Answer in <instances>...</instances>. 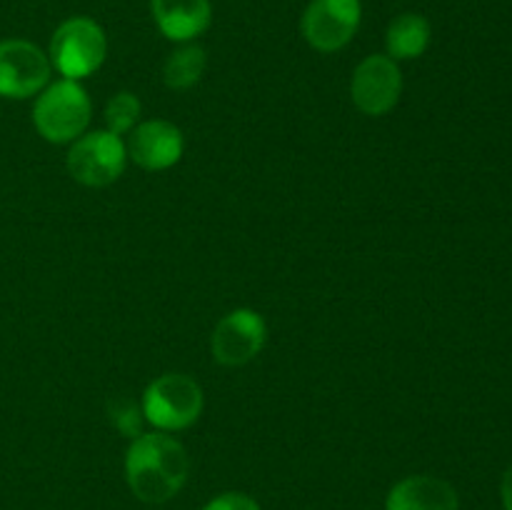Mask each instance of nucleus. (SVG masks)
<instances>
[{"label":"nucleus","instance_id":"nucleus-1","mask_svg":"<svg viewBox=\"0 0 512 510\" xmlns=\"http://www.w3.org/2000/svg\"><path fill=\"white\" fill-rule=\"evenodd\" d=\"M188 473V450L170 433L153 430L130 440L125 453V480L143 503H168L183 490Z\"/></svg>","mask_w":512,"mask_h":510},{"label":"nucleus","instance_id":"nucleus-2","mask_svg":"<svg viewBox=\"0 0 512 510\" xmlns=\"http://www.w3.org/2000/svg\"><path fill=\"white\" fill-rule=\"evenodd\" d=\"M93 118L90 95L78 80H58L45 85L33 105V125L43 140L55 145L73 143L88 130Z\"/></svg>","mask_w":512,"mask_h":510},{"label":"nucleus","instance_id":"nucleus-3","mask_svg":"<svg viewBox=\"0 0 512 510\" xmlns=\"http://www.w3.org/2000/svg\"><path fill=\"white\" fill-rule=\"evenodd\" d=\"M203 405L205 395L198 380L185 373H165L145 388L140 410L145 423L153 425L155 430L175 433L198 423Z\"/></svg>","mask_w":512,"mask_h":510},{"label":"nucleus","instance_id":"nucleus-4","mask_svg":"<svg viewBox=\"0 0 512 510\" xmlns=\"http://www.w3.org/2000/svg\"><path fill=\"white\" fill-rule=\"evenodd\" d=\"M108 55L105 30L93 18L75 15L60 23L50 38V65L68 80H83L103 65Z\"/></svg>","mask_w":512,"mask_h":510},{"label":"nucleus","instance_id":"nucleus-5","mask_svg":"<svg viewBox=\"0 0 512 510\" xmlns=\"http://www.w3.org/2000/svg\"><path fill=\"white\" fill-rule=\"evenodd\" d=\"M128 163V148L123 138L110 130H90L73 140L68 150V173L88 188H105L123 175Z\"/></svg>","mask_w":512,"mask_h":510},{"label":"nucleus","instance_id":"nucleus-6","mask_svg":"<svg viewBox=\"0 0 512 510\" xmlns=\"http://www.w3.org/2000/svg\"><path fill=\"white\" fill-rule=\"evenodd\" d=\"M48 53L30 40L10 38L0 40V95L13 100H25L38 95L50 83Z\"/></svg>","mask_w":512,"mask_h":510},{"label":"nucleus","instance_id":"nucleus-7","mask_svg":"<svg viewBox=\"0 0 512 510\" xmlns=\"http://www.w3.org/2000/svg\"><path fill=\"white\" fill-rule=\"evenodd\" d=\"M363 18L360 0H313L303 13V38L318 53H335L355 38Z\"/></svg>","mask_w":512,"mask_h":510},{"label":"nucleus","instance_id":"nucleus-8","mask_svg":"<svg viewBox=\"0 0 512 510\" xmlns=\"http://www.w3.org/2000/svg\"><path fill=\"white\" fill-rule=\"evenodd\" d=\"M403 95V73L390 55H368L355 68L350 80V98L355 108L370 118L388 115Z\"/></svg>","mask_w":512,"mask_h":510},{"label":"nucleus","instance_id":"nucleus-9","mask_svg":"<svg viewBox=\"0 0 512 510\" xmlns=\"http://www.w3.org/2000/svg\"><path fill=\"white\" fill-rule=\"evenodd\" d=\"M268 340V325L263 315L250 308H238L220 318L210 335V353L215 363L225 368H240L260 355Z\"/></svg>","mask_w":512,"mask_h":510},{"label":"nucleus","instance_id":"nucleus-10","mask_svg":"<svg viewBox=\"0 0 512 510\" xmlns=\"http://www.w3.org/2000/svg\"><path fill=\"white\" fill-rule=\"evenodd\" d=\"M128 158L143 170H168L183 158L185 138L168 120H145L128 133Z\"/></svg>","mask_w":512,"mask_h":510},{"label":"nucleus","instance_id":"nucleus-11","mask_svg":"<svg viewBox=\"0 0 512 510\" xmlns=\"http://www.w3.org/2000/svg\"><path fill=\"white\" fill-rule=\"evenodd\" d=\"M150 13L160 33L175 43H190L210 28V0H150Z\"/></svg>","mask_w":512,"mask_h":510},{"label":"nucleus","instance_id":"nucleus-12","mask_svg":"<svg viewBox=\"0 0 512 510\" xmlns=\"http://www.w3.org/2000/svg\"><path fill=\"white\" fill-rule=\"evenodd\" d=\"M453 485L435 475H410L390 488L385 510H458Z\"/></svg>","mask_w":512,"mask_h":510},{"label":"nucleus","instance_id":"nucleus-13","mask_svg":"<svg viewBox=\"0 0 512 510\" xmlns=\"http://www.w3.org/2000/svg\"><path fill=\"white\" fill-rule=\"evenodd\" d=\"M430 23L418 13H403L388 25L385 48L393 60H413L428 50Z\"/></svg>","mask_w":512,"mask_h":510},{"label":"nucleus","instance_id":"nucleus-14","mask_svg":"<svg viewBox=\"0 0 512 510\" xmlns=\"http://www.w3.org/2000/svg\"><path fill=\"white\" fill-rule=\"evenodd\" d=\"M208 65V55L200 45L185 43L168 55L163 65V83L170 90H190L200 83Z\"/></svg>","mask_w":512,"mask_h":510},{"label":"nucleus","instance_id":"nucleus-15","mask_svg":"<svg viewBox=\"0 0 512 510\" xmlns=\"http://www.w3.org/2000/svg\"><path fill=\"white\" fill-rule=\"evenodd\" d=\"M140 113H143V105H140L138 95L128 93V90H120L105 105L103 118L105 125H108L105 130H110L115 135L130 133L140 123Z\"/></svg>","mask_w":512,"mask_h":510},{"label":"nucleus","instance_id":"nucleus-16","mask_svg":"<svg viewBox=\"0 0 512 510\" xmlns=\"http://www.w3.org/2000/svg\"><path fill=\"white\" fill-rule=\"evenodd\" d=\"M110 410V420H113L115 430H118L120 435H125V438H138V435H143V410L138 408L135 403H130V400H110L108 405Z\"/></svg>","mask_w":512,"mask_h":510},{"label":"nucleus","instance_id":"nucleus-17","mask_svg":"<svg viewBox=\"0 0 512 510\" xmlns=\"http://www.w3.org/2000/svg\"><path fill=\"white\" fill-rule=\"evenodd\" d=\"M203 510H260V505L245 493H220Z\"/></svg>","mask_w":512,"mask_h":510},{"label":"nucleus","instance_id":"nucleus-18","mask_svg":"<svg viewBox=\"0 0 512 510\" xmlns=\"http://www.w3.org/2000/svg\"><path fill=\"white\" fill-rule=\"evenodd\" d=\"M500 495H503L505 510H512V465L508 468V473L503 475V485H500Z\"/></svg>","mask_w":512,"mask_h":510}]
</instances>
